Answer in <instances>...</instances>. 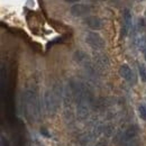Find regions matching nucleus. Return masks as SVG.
Masks as SVG:
<instances>
[{
	"label": "nucleus",
	"instance_id": "nucleus-3",
	"mask_svg": "<svg viewBox=\"0 0 146 146\" xmlns=\"http://www.w3.org/2000/svg\"><path fill=\"white\" fill-rule=\"evenodd\" d=\"M70 13L74 17H82L90 13V7L83 3H75L70 8Z\"/></svg>",
	"mask_w": 146,
	"mask_h": 146
},
{
	"label": "nucleus",
	"instance_id": "nucleus-15",
	"mask_svg": "<svg viewBox=\"0 0 146 146\" xmlns=\"http://www.w3.org/2000/svg\"><path fill=\"white\" fill-rule=\"evenodd\" d=\"M145 60H146V53H145Z\"/></svg>",
	"mask_w": 146,
	"mask_h": 146
},
{
	"label": "nucleus",
	"instance_id": "nucleus-4",
	"mask_svg": "<svg viewBox=\"0 0 146 146\" xmlns=\"http://www.w3.org/2000/svg\"><path fill=\"white\" fill-rule=\"evenodd\" d=\"M44 102H45V108L46 111L48 113H54L57 108V105H56V100H55V97L53 96L52 92H46L45 93V97H44Z\"/></svg>",
	"mask_w": 146,
	"mask_h": 146
},
{
	"label": "nucleus",
	"instance_id": "nucleus-14",
	"mask_svg": "<svg viewBox=\"0 0 146 146\" xmlns=\"http://www.w3.org/2000/svg\"><path fill=\"white\" fill-rule=\"evenodd\" d=\"M66 2H70V3H74V2H78V1H80V0H65Z\"/></svg>",
	"mask_w": 146,
	"mask_h": 146
},
{
	"label": "nucleus",
	"instance_id": "nucleus-13",
	"mask_svg": "<svg viewBox=\"0 0 146 146\" xmlns=\"http://www.w3.org/2000/svg\"><path fill=\"white\" fill-rule=\"evenodd\" d=\"M40 134H43L45 137H50V134L47 133V129H45V128H42L40 129Z\"/></svg>",
	"mask_w": 146,
	"mask_h": 146
},
{
	"label": "nucleus",
	"instance_id": "nucleus-5",
	"mask_svg": "<svg viewBox=\"0 0 146 146\" xmlns=\"http://www.w3.org/2000/svg\"><path fill=\"white\" fill-rule=\"evenodd\" d=\"M86 25L88 27H90L91 29H100L102 27V20L97 17V16H90V17H87L84 20Z\"/></svg>",
	"mask_w": 146,
	"mask_h": 146
},
{
	"label": "nucleus",
	"instance_id": "nucleus-8",
	"mask_svg": "<svg viewBox=\"0 0 146 146\" xmlns=\"http://www.w3.org/2000/svg\"><path fill=\"white\" fill-rule=\"evenodd\" d=\"M124 20H125V32L127 33L131 29V14L129 9H125L124 11Z\"/></svg>",
	"mask_w": 146,
	"mask_h": 146
},
{
	"label": "nucleus",
	"instance_id": "nucleus-11",
	"mask_svg": "<svg viewBox=\"0 0 146 146\" xmlns=\"http://www.w3.org/2000/svg\"><path fill=\"white\" fill-rule=\"evenodd\" d=\"M138 71H139V75H141V79L142 81L146 82V68L144 64H139L138 65Z\"/></svg>",
	"mask_w": 146,
	"mask_h": 146
},
{
	"label": "nucleus",
	"instance_id": "nucleus-6",
	"mask_svg": "<svg viewBox=\"0 0 146 146\" xmlns=\"http://www.w3.org/2000/svg\"><path fill=\"white\" fill-rule=\"evenodd\" d=\"M137 128L135 127V126H133V127H129L127 128L125 131H124V135H123V137H121V143H128V142H130L131 139H134L135 137H136V135H137Z\"/></svg>",
	"mask_w": 146,
	"mask_h": 146
},
{
	"label": "nucleus",
	"instance_id": "nucleus-12",
	"mask_svg": "<svg viewBox=\"0 0 146 146\" xmlns=\"http://www.w3.org/2000/svg\"><path fill=\"white\" fill-rule=\"evenodd\" d=\"M138 112H139V117L146 120V105H141L138 107Z\"/></svg>",
	"mask_w": 146,
	"mask_h": 146
},
{
	"label": "nucleus",
	"instance_id": "nucleus-10",
	"mask_svg": "<svg viewBox=\"0 0 146 146\" xmlns=\"http://www.w3.org/2000/svg\"><path fill=\"white\" fill-rule=\"evenodd\" d=\"M135 45L139 51H146V38L144 36H139L136 38Z\"/></svg>",
	"mask_w": 146,
	"mask_h": 146
},
{
	"label": "nucleus",
	"instance_id": "nucleus-2",
	"mask_svg": "<svg viewBox=\"0 0 146 146\" xmlns=\"http://www.w3.org/2000/svg\"><path fill=\"white\" fill-rule=\"evenodd\" d=\"M86 42H87V44H89L91 46L93 50H102L106 46L105 39L98 33H94V32H89L86 35Z\"/></svg>",
	"mask_w": 146,
	"mask_h": 146
},
{
	"label": "nucleus",
	"instance_id": "nucleus-9",
	"mask_svg": "<svg viewBox=\"0 0 146 146\" xmlns=\"http://www.w3.org/2000/svg\"><path fill=\"white\" fill-rule=\"evenodd\" d=\"M88 113H89V110H88L86 105L80 104V105L78 106V117H79L80 119L87 118V117H88Z\"/></svg>",
	"mask_w": 146,
	"mask_h": 146
},
{
	"label": "nucleus",
	"instance_id": "nucleus-1",
	"mask_svg": "<svg viewBox=\"0 0 146 146\" xmlns=\"http://www.w3.org/2000/svg\"><path fill=\"white\" fill-rule=\"evenodd\" d=\"M24 102H25V108L28 115L35 116L38 115V101H37L36 96L33 91H26L24 93Z\"/></svg>",
	"mask_w": 146,
	"mask_h": 146
},
{
	"label": "nucleus",
	"instance_id": "nucleus-7",
	"mask_svg": "<svg viewBox=\"0 0 146 146\" xmlns=\"http://www.w3.org/2000/svg\"><path fill=\"white\" fill-rule=\"evenodd\" d=\"M119 74L123 79L127 80V81H131V78H133V72L130 70V68L128 66L127 64H123L120 68H119Z\"/></svg>",
	"mask_w": 146,
	"mask_h": 146
}]
</instances>
